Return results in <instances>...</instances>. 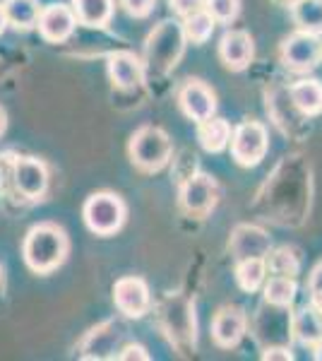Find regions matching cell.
I'll list each match as a JSON object with an SVG mask.
<instances>
[{"instance_id": "cell-1", "label": "cell", "mask_w": 322, "mask_h": 361, "mask_svg": "<svg viewBox=\"0 0 322 361\" xmlns=\"http://www.w3.org/2000/svg\"><path fill=\"white\" fill-rule=\"evenodd\" d=\"M70 253V238L63 226L54 222H41L27 231L22 255L25 263L37 275H49L58 270L68 260Z\"/></svg>"}, {"instance_id": "cell-2", "label": "cell", "mask_w": 322, "mask_h": 361, "mask_svg": "<svg viewBox=\"0 0 322 361\" xmlns=\"http://www.w3.org/2000/svg\"><path fill=\"white\" fill-rule=\"evenodd\" d=\"M185 44L188 39L183 32V22L161 20L144 42V66L151 75H168L183 58Z\"/></svg>"}, {"instance_id": "cell-3", "label": "cell", "mask_w": 322, "mask_h": 361, "mask_svg": "<svg viewBox=\"0 0 322 361\" xmlns=\"http://www.w3.org/2000/svg\"><path fill=\"white\" fill-rule=\"evenodd\" d=\"M159 320L168 342L178 352H195L197 345V323L195 306L185 296L168 294L159 306Z\"/></svg>"}, {"instance_id": "cell-4", "label": "cell", "mask_w": 322, "mask_h": 361, "mask_svg": "<svg viewBox=\"0 0 322 361\" xmlns=\"http://www.w3.org/2000/svg\"><path fill=\"white\" fill-rule=\"evenodd\" d=\"M132 166H137L144 173H156L171 161L173 142L168 133L159 126H142L132 133L128 145Z\"/></svg>"}, {"instance_id": "cell-5", "label": "cell", "mask_w": 322, "mask_h": 361, "mask_svg": "<svg viewBox=\"0 0 322 361\" xmlns=\"http://www.w3.org/2000/svg\"><path fill=\"white\" fill-rule=\"evenodd\" d=\"M82 217L92 234L97 236H113L123 229L128 219V205L118 193L99 190L85 200Z\"/></svg>"}, {"instance_id": "cell-6", "label": "cell", "mask_w": 322, "mask_h": 361, "mask_svg": "<svg viewBox=\"0 0 322 361\" xmlns=\"http://www.w3.org/2000/svg\"><path fill=\"white\" fill-rule=\"evenodd\" d=\"M231 157L241 166H257L267 157L269 135L260 121H243L231 133Z\"/></svg>"}, {"instance_id": "cell-7", "label": "cell", "mask_w": 322, "mask_h": 361, "mask_svg": "<svg viewBox=\"0 0 322 361\" xmlns=\"http://www.w3.org/2000/svg\"><path fill=\"white\" fill-rule=\"evenodd\" d=\"M322 61V39L320 34H310L298 29L282 44V63L286 70L306 75L315 70Z\"/></svg>"}, {"instance_id": "cell-8", "label": "cell", "mask_w": 322, "mask_h": 361, "mask_svg": "<svg viewBox=\"0 0 322 361\" xmlns=\"http://www.w3.org/2000/svg\"><path fill=\"white\" fill-rule=\"evenodd\" d=\"M219 200V183L209 173H190L180 185V207L192 217H207Z\"/></svg>"}, {"instance_id": "cell-9", "label": "cell", "mask_w": 322, "mask_h": 361, "mask_svg": "<svg viewBox=\"0 0 322 361\" xmlns=\"http://www.w3.org/2000/svg\"><path fill=\"white\" fill-rule=\"evenodd\" d=\"M113 304L125 318H142L151 308L149 284L142 277H120L113 284Z\"/></svg>"}, {"instance_id": "cell-10", "label": "cell", "mask_w": 322, "mask_h": 361, "mask_svg": "<svg viewBox=\"0 0 322 361\" xmlns=\"http://www.w3.org/2000/svg\"><path fill=\"white\" fill-rule=\"evenodd\" d=\"M178 104L180 111L188 116L195 123H202V121L212 118L216 111V94L204 80H185V85L178 90Z\"/></svg>"}, {"instance_id": "cell-11", "label": "cell", "mask_w": 322, "mask_h": 361, "mask_svg": "<svg viewBox=\"0 0 322 361\" xmlns=\"http://www.w3.org/2000/svg\"><path fill=\"white\" fill-rule=\"evenodd\" d=\"M75 27H78V17H75L73 8L66 3H51L41 8L37 29L39 34L49 44H63L73 37Z\"/></svg>"}, {"instance_id": "cell-12", "label": "cell", "mask_w": 322, "mask_h": 361, "mask_svg": "<svg viewBox=\"0 0 322 361\" xmlns=\"http://www.w3.org/2000/svg\"><path fill=\"white\" fill-rule=\"evenodd\" d=\"M125 335V328L118 320H106L99 328L89 330L87 337L80 345V357L82 359H116L118 352V342Z\"/></svg>"}, {"instance_id": "cell-13", "label": "cell", "mask_w": 322, "mask_h": 361, "mask_svg": "<svg viewBox=\"0 0 322 361\" xmlns=\"http://www.w3.org/2000/svg\"><path fill=\"white\" fill-rule=\"evenodd\" d=\"M13 183L27 200H39L49 188V169L39 157H22L13 164Z\"/></svg>"}, {"instance_id": "cell-14", "label": "cell", "mask_w": 322, "mask_h": 361, "mask_svg": "<svg viewBox=\"0 0 322 361\" xmlns=\"http://www.w3.org/2000/svg\"><path fill=\"white\" fill-rule=\"evenodd\" d=\"M245 333H248V316L241 306H224L216 311L212 320V340L221 349L238 347Z\"/></svg>"}, {"instance_id": "cell-15", "label": "cell", "mask_w": 322, "mask_h": 361, "mask_svg": "<svg viewBox=\"0 0 322 361\" xmlns=\"http://www.w3.org/2000/svg\"><path fill=\"white\" fill-rule=\"evenodd\" d=\"M255 44L245 29H228L219 42V58L226 70L231 73H241L253 63Z\"/></svg>"}, {"instance_id": "cell-16", "label": "cell", "mask_w": 322, "mask_h": 361, "mask_svg": "<svg viewBox=\"0 0 322 361\" xmlns=\"http://www.w3.org/2000/svg\"><path fill=\"white\" fill-rule=\"evenodd\" d=\"M109 80L116 90H135L144 82V63L132 51H113L109 56Z\"/></svg>"}, {"instance_id": "cell-17", "label": "cell", "mask_w": 322, "mask_h": 361, "mask_svg": "<svg viewBox=\"0 0 322 361\" xmlns=\"http://www.w3.org/2000/svg\"><path fill=\"white\" fill-rule=\"evenodd\" d=\"M272 250V238L265 229L255 224H238L231 234V253L236 260L245 258H267Z\"/></svg>"}, {"instance_id": "cell-18", "label": "cell", "mask_w": 322, "mask_h": 361, "mask_svg": "<svg viewBox=\"0 0 322 361\" xmlns=\"http://www.w3.org/2000/svg\"><path fill=\"white\" fill-rule=\"evenodd\" d=\"M113 0H73L70 8L78 17V25H85L89 29H104L109 27L111 17H113Z\"/></svg>"}, {"instance_id": "cell-19", "label": "cell", "mask_w": 322, "mask_h": 361, "mask_svg": "<svg viewBox=\"0 0 322 361\" xmlns=\"http://www.w3.org/2000/svg\"><path fill=\"white\" fill-rule=\"evenodd\" d=\"M291 104L301 111L303 116H318L322 114V82L315 78L298 80L291 85L289 90Z\"/></svg>"}, {"instance_id": "cell-20", "label": "cell", "mask_w": 322, "mask_h": 361, "mask_svg": "<svg viewBox=\"0 0 322 361\" xmlns=\"http://www.w3.org/2000/svg\"><path fill=\"white\" fill-rule=\"evenodd\" d=\"M231 133H233V128L228 126V121L216 118V116L197 123V140H200L202 149H207V152H212V154L224 152L228 147V142H231Z\"/></svg>"}, {"instance_id": "cell-21", "label": "cell", "mask_w": 322, "mask_h": 361, "mask_svg": "<svg viewBox=\"0 0 322 361\" xmlns=\"http://www.w3.org/2000/svg\"><path fill=\"white\" fill-rule=\"evenodd\" d=\"M291 335L303 347H315L322 340V323L310 306H303L301 311L291 316Z\"/></svg>"}, {"instance_id": "cell-22", "label": "cell", "mask_w": 322, "mask_h": 361, "mask_svg": "<svg viewBox=\"0 0 322 361\" xmlns=\"http://www.w3.org/2000/svg\"><path fill=\"white\" fill-rule=\"evenodd\" d=\"M5 15H8V25L20 29V32H29L37 27L41 5L39 0H3Z\"/></svg>"}, {"instance_id": "cell-23", "label": "cell", "mask_w": 322, "mask_h": 361, "mask_svg": "<svg viewBox=\"0 0 322 361\" xmlns=\"http://www.w3.org/2000/svg\"><path fill=\"white\" fill-rule=\"evenodd\" d=\"M267 279V263L265 258H245L236 260V282L243 292L255 294Z\"/></svg>"}, {"instance_id": "cell-24", "label": "cell", "mask_w": 322, "mask_h": 361, "mask_svg": "<svg viewBox=\"0 0 322 361\" xmlns=\"http://www.w3.org/2000/svg\"><path fill=\"white\" fill-rule=\"evenodd\" d=\"M262 294H265V301L272 306H284L289 308L294 304L296 292H298V284L296 277H286V275H272L269 279H265L262 284Z\"/></svg>"}, {"instance_id": "cell-25", "label": "cell", "mask_w": 322, "mask_h": 361, "mask_svg": "<svg viewBox=\"0 0 322 361\" xmlns=\"http://www.w3.org/2000/svg\"><path fill=\"white\" fill-rule=\"evenodd\" d=\"M214 17L207 13V10H197V13H192L190 17H185L183 20V32H185V39L192 44H207L209 39H212L214 34Z\"/></svg>"}, {"instance_id": "cell-26", "label": "cell", "mask_w": 322, "mask_h": 361, "mask_svg": "<svg viewBox=\"0 0 322 361\" xmlns=\"http://www.w3.org/2000/svg\"><path fill=\"white\" fill-rule=\"evenodd\" d=\"M267 263V270L272 275H286V277H296L298 270H301V260L298 255L291 250L289 246H282V248H272L265 258Z\"/></svg>"}, {"instance_id": "cell-27", "label": "cell", "mask_w": 322, "mask_h": 361, "mask_svg": "<svg viewBox=\"0 0 322 361\" xmlns=\"http://www.w3.org/2000/svg\"><path fill=\"white\" fill-rule=\"evenodd\" d=\"M291 10H294L298 29L310 34H322V0H303Z\"/></svg>"}, {"instance_id": "cell-28", "label": "cell", "mask_w": 322, "mask_h": 361, "mask_svg": "<svg viewBox=\"0 0 322 361\" xmlns=\"http://www.w3.org/2000/svg\"><path fill=\"white\" fill-rule=\"evenodd\" d=\"M204 10L214 17L216 25H231L241 15V0H204Z\"/></svg>"}, {"instance_id": "cell-29", "label": "cell", "mask_w": 322, "mask_h": 361, "mask_svg": "<svg viewBox=\"0 0 322 361\" xmlns=\"http://www.w3.org/2000/svg\"><path fill=\"white\" fill-rule=\"evenodd\" d=\"M120 5L128 15L135 17V20H144V17L151 15L156 0H120Z\"/></svg>"}, {"instance_id": "cell-30", "label": "cell", "mask_w": 322, "mask_h": 361, "mask_svg": "<svg viewBox=\"0 0 322 361\" xmlns=\"http://www.w3.org/2000/svg\"><path fill=\"white\" fill-rule=\"evenodd\" d=\"M168 8L173 10V15L185 20V17H190L192 13L204 8V0H168Z\"/></svg>"}, {"instance_id": "cell-31", "label": "cell", "mask_w": 322, "mask_h": 361, "mask_svg": "<svg viewBox=\"0 0 322 361\" xmlns=\"http://www.w3.org/2000/svg\"><path fill=\"white\" fill-rule=\"evenodd\" d=\"M265 361H274V359H279V361H291L294 359V354H291V347L289 345H269L262 349V354H260Z\"/></svg>"}, {"instance_id": "cell-32", "label": "cell", "mask_w": 322, "mask_h": 361, "mask_svg": "<svg viewBox=\"0 0 322 361\" xmlns=\"http://www.w3.org/2000/svg\"><path fill=\"white\" fill-rule=\"evenodd\" d=\"M120 361H130V359H140V361H149V354H147V347L142 345H125L123 349H118L116 354Z\"/></svg>"}, {"instance_id": "cell-33", "label": "cell", "mask_w": 322, "mask_h": 361, "mask_svg": "<svg viewBox=\"0 0 322 361\" xmlns=\"http://www.w3.org/2000/svg\"><path fill=\"white\" fill-rule=\"evenodd\" d=\"M308 292L310 294L322 292V260L313 267V272H310V277H308Z\"/></svg>"}, {"instance_id": "cell-34", "label": "cell", "mask_w": 322, "mask_h": 361, "mask_svg": "<svg viewBox=\"0 0 322 361\" xmlns=\"http://www.w3.org/2000/svg\"><path fill=\"white\" fill-rule=\"evenodd\" d=\"M310 308H313L315 316H318V320L322 323V292L310 294Z\"/></svg>"}, {"instance_id": "cell-35", "label": "cell", "mask_w": 322, "mask_h": 361, "mask_svg": "<svg viewBox=\"0 0 322 361\" xmlns=\"http://www.w3.org/2000/svg\"><path fill=\"white\" fill-rule=\"evenodd\" d=\"M5 130H8V114H5V109L0 106V137L5 135Z\"/></svg>"}, {"instance_id": "cell-36", "label": "cell", "mask_w": 322, "mask_h": 361, "mask_svg": "<svg viewBox=\"0 0 322 361\" xmlns=\"http://www.w3.org/2000/svg\"><path fill=\"white\" fill-rule=\"evenodd\" d=\"M8 29V15H5V8H3V3H0V34Z\"/></svg>"}, {"instance_id": "cell-37", "label": "cell", "mask_w": 322, "mask_h": 361, "mask_svg": "<svg viewBox=\"0 0 322 361\" xmlns=\"http://www.w3.org/2000/svg\"><path fill=\"white\" fill-rule=\"evenodd\" d=\"M313 354H315V359H318V361H322V340L318 342V345L313 347Z\"/></svg>"}, {"instance_id": "cell-38", "label": "cell", "mask_w": 322, "mask_h": 361, "mask_svg": "<svg viewBox=\"0 0 322 361\" xmlns=\"http://www.w3.org/2000/svg\"><path fill=\"white\" fill-rule=\"evenodd\" d=\"M286 5H289V8H294V5H298V3H303V0H284Z\"/></svg>"}, {"instance_id": "cell-39", "label": "cell", "mask_w": 322, "mask_h": 361, "mask_svg": "<svg viewBox=\"0 0 322 361\" xmlns=\"http://www.w3.org/2000/svg\"><path fill=\"white\" fill-rule=\"evenodd\" d=\"M0 279H3V267H0Z\"/></svg>"}]
</instances>
